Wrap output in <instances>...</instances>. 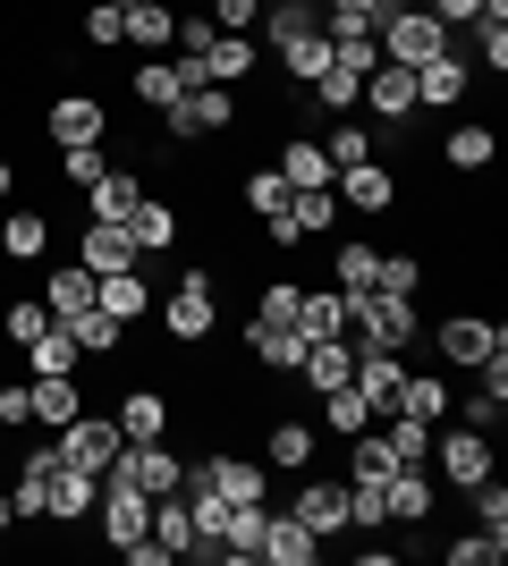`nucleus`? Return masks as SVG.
<instances>
[{"instance_id":"7c9ffc66","label":"nucleus","mask_w":508,"mask_h":566,"mask_svg":"<svg viewBox=\"0 0 508 566\" xmlns=\"http://www.w3.org/2000/svg\"><path fill=\"white\" fill-rule=\"evenodd\" d=\"M440 161H449V169H491V161H500V136H491L484 118H458L449 144H440Z\"/></svg>"},{"instance_id":"ddd939ff","label":"nucleus","mask_w":508,"mask_h":566,"mask_svg":"<svg viewBox=\"0 0 508 566\" xmlns=\"http://www.w3.org/2000/svg\"><path fill=\"white\" fill-rule=\"evenodd\" d=\"M169 415H178V406H169V389H162V380H136V389H127V398L111 406L120 440H169Z\"/></svg>"},{"instance_id":"680f3d73","label":"nucleus","mask_w":508,"mask_h":566,"mask_svg":"<svg viewBox=\"0 0 508 566\" xmlns=\"http://www.w3.org/2000/svg\"><path fill=\"white\" fill-rule=\"evenodd\" d=\"M18 524H25V516H18V499L0 491V542H9V533H18Z\"/></svg>"},{"instance_id":"473e14b6","label":"nucleus","mask_w":508,"mask_h":566,"mask_svg":"<svg viewBox=\"0 0 508 566\" xmlns=\"http://www.w3.org/2000/svg\"><path fill=\"white\" fill-rule=\"evenodd\" d=\"M390 473H398V465H390L382 431H373V423H364V431H348V482H356V491H382Z\"/></svg>"},{"instance_id":"6ab92c4d","label":"nucleus","mask_w":508,"mask_h":566,"mask_svg":"<svg viewBox=\"0 0 508 566\" xmlns=\"http://www.w3.org/2000/svg\"><path fill=\"white\" fill-rule=\"evenodd\" d=\"M398 380H407V355H398V347H356V389H364V406H373V423L390 415Z\"/></svg>"},{"instance_id":"a211bd4d","label":"nucleus","mask_w":508,"mask_h":566,"mask_svg":"<svg viewBox=\"0 0 508 566\" xmlns=\"http://www.w3.org/2000/svg\"><path fill=\"white\" fill-rule=\"evenodd\" d=\"M297 380H305L314 398H331L339 380H356V338H305V364H297Z\"/></svg>"},{"instance_id":"c9c22d12","label":"nucleus","mask_w":508,"mask_h":566,"mask_svg":"<svg viewBox=\"0 0 508 566\" xmlns=\"http://www.w3.org/2000/svg\"><path fill=\"white\" fill-rule=\"evenodd\" d=\"M382 449H390V465H433V423H415V415H382Z\"/></svg>"},{"instance_id":"20e7f679","label":"nucleus","mask_w":508,"mask_h":566,"mask_svg":"<svg viewBox=\"0 0 508 566\" xmlns=\"http://www.w3.org/2000/svg\"><path fill=\"white\" fill-rule=\"evenodd\" d=\"M415 322H424V305H415V296H390V287L348 296V331H356V347H398V355H407Z\"/></svg>"},{"instance_id":"4d7b16f0","label":"nucleus","mask_w":508,"mask_h":566,"mask_svg":"<svg viewBox=\"0 0 508 566\" xmlns=\"http://www.w3.org/2000/svg\"><path fill=\"white\" fill-rule=\"evenodd\" d=\"M458 415H466V431H508V398H500V389H484V380H475V398H466Z\"/></svg>"},{"instance_id":"0e129e2a","label":"nucleus","mask_w":508,"mask_h":566,"mask_svg":"<svg viewBox=\"0 0 508 566\" xmlns=\"http://www.w3.org/2000/svg\"><path fill=\"white\" fill-rule=\"evenodd\" d=\"M111 9H136V0H111Z\"/></svg>"},{"instance_id":"5701e85b","label":"nucleus","mask_w":508,"mask_h":566,"mask_svg":"<svg viewBox=\"0 0 508 566\" xmlns=\"http://www.w3.org/2000/svg\"><path fill=\"white\" fill-rule=\"evenodd\" d=\"M76 262H85V271H136V237H127L120 220H85Z\"/></svg>"},{"instance_id":"a878e982","label":"nucleus","mask_w":508,"mask_h":566,"mask_svg":"<svg viewBox=\"0 0 508 566\" xmlns=\"http://www.w3.org/2000/svg\"><path fill=\"white\" fill-rule=\"evenodd\" d=\"M415 102H433V111H458V102H466V60H458V43L415 69Z\"/></svg>"},{"instance_id":"7ed1b4c3","label":"nucleus","mask_w":508,"mask_h":566,"mask_svg":"<svg viewBox=\"0 0 508 566\" xmlns=\"http://www.w3.org/2000/svg\"><path fill=\"white\" fill-rule=\"evenodd\" d=\"M373 43H382L390 69H424V60H440V51H449V25H440L424 0H407V9H390V18L373 25Z\"/></svg>"},{"instance_id":"4468645a","label":"nucleus","mask_w":508,"mask_h":566,"mask_svg":"<svg viewBox=\"0 0 508 566\" xmlns=\"http://www.w3.org/2000/svg\"><path fill=\"white\" fill-rule=\"evenodd\" d=\"M25 415H34V431H60L85 415V389H76V373H34L25 380Z\"/></svg>"},{"instance_id":"de8ad7c7","label":"nucleus","mask_w":508,"mask_h":566,"mask_svg":"<svg viewBox=\"0 0 508 566\" xmlns=\"http://www.w3.org/2000/svg\"><path fill=\"white\" fill-rule=\"evenodd\" d=\"M424 280H433V271H424V254H382V271H373V287L415 296V305H424Z\"/></svg>"},{"instance_id":"09e8293b","label":"nucleus","mask_w":508,"mask_h":566,"mask_svg":"<svg viewBox=\"0 0 508 566\" xmlns=\"http://www.w3.org/2000/svg\"><path fill=\"white\" fill-rule=\"evenodd\" d=\"M69 331H76V347H85V355H120L127 347V322H111V313H76V322H69Z\"/></svg>"},{"instance_id":"cd10ccee","label":"nucleus","mask_w":508,"mask_h":566,"mask_svg":"<svg viewBox=\"0 0 508 566\" xmlns=\"http://www.w3.org/2000/svg\"><path fill=\"white\" fill-rule=\"evenodd\" d=\"M322 153H331V169H356V161H373V153H382V136H373V118H331V127H322Z\"/></svg>"},{"instance_id":"e433bc0d","label":"nucleus","mask_w":508,"mask_h":566,"mask_svg":"<svg viewBox=\"0 0 508 566\" xmlns=\"http://www.w3.org/2000/svg\"><path fill=\"white\" fill-rule=\"evenodd\" d=\"M18 355H25V373H76V364H85V347H76L69 322H51V331L34 338V347H18Z\"/></svg>"},{"instance_id":"aec40b11","label":"nucleus","mask_w":508,"mask_h":566,"mask_svg":"<svg viewBox=\"0 0 508 566\" xmlns=\"http://www.w3.org/2000/svg\"><path fill=\"white\" fill-rule=\"evenodd\" d=\"M238 338L263 373H297V364H305V331H297V322H246Z\"/></svg>"},{"instance_id":"2eb2a0df","label":"nucleus","mask_w":508,"mask_h":566,"mask_svg":"<svg viewBox=\"0 0 508 566\" xmlns=\"http://www.w3.org/2000/svg\"><path fill=\"white\" fill-rule=\"evenodd\" d=\"M43 127H51V144H111V111L94 94H60L43 111Z\"/></svg>"},{"instance_id":"58836bf2","label":"nucleus","mask_w":508,"mask_h":566,"mask_svg":"<svg viewBox=\"0 0 508 566\" xmlns=\"http://www.w3.org/2000/svg\"><path fill=\"white\" fill-rule=\"evenodd\" d=\"M280 69H289V85H314L322 69H331V34H297V43H280Z\"/></svg>"},{"instance_id":"9d476101","label":"nucleus","mask_w":508,"mask_h":566,"mask_svg":"<svg viewBox=\"0 0 508 566\" xmlns=\"http://www.w3.org/2000/svg\"><path fill=\"white\" fill-rule=\"evenodd\" d=\"M289 516L305 524L314 542H339V533H348V482H339V473H314V482H297Z\"/></svg>"},{"instance_id":"13d9d810","label":"nucleus","mask_w":508,"mask_h":566,"mask_svg":"<svg viewBox=\"0 0 508 566\" xmlns=\"http://www.w3.org/2000/svg\"><path fill=\"white\" fill-rule=\"evenodd\" d=\"M204 18H212L220 34H246V25H263V0H212Z\"/></svg>"},{"instance_id":"79ce46f5","label":"nucleus","mask_w":508,"mask_h":566,"mask_svg":"<svg viewBox=\"0 0 508 566\" xmlns=\"http://www.w3.org/2000/svg\"><path fill=\"white\" fill-rule=\"evenodd\" d=\"M373 423V406H364V389L356 380H339L331 398H322V431H339V440H348V431H364Z\"/></svg>"},{"instance_id":"2f4dec72","label":"nucleus","mask_w":508,"mask_h":566,"mask_svg":"<svg viewBox=\"0 0 508 566\" xmlns=\"http://www.w3.org/2000/svg\"><path fill=\"white\" fill-rule=\"evenodd\" d=\"M297 331L305 338H348V296H339V287H305V296H297Z\"/></svg>"},{"instance_id":"9b49d317","label":"nucleus","mask_w":508,"mask_h":566,"mask_svg":"<svg viewBox=\"0 0 508 566\" xmlns=\"http://www.w3.org/2000/svg\"><path fill=\"white\" fill-rule=\"evenodd\" d=\"M94 524H102V542H111V549H127V542H145V533H153V499L127 491V482H102V491H94Z\"/></svg>"},{"instance_id":"f8f14e48","label":"nucleus","mask_w":508,"mask_h":566,"mask_svg":"<svg viewBox=\"0 0 508 566\" xmlns=\"http://www.w3.org/2000/svg\"><path fill=\"white\" fill-rule=\"evenodd\" d=\"M331 195H339V203H356V212H407V203H398V169H390L382 153L356 161V169H339Z\"/></svg>"},{"instance_id":"a18cd8bd","label":"nucleus","mask_w":508,"mask_h":566,"mask_svg":"<svg viewBox=\"0 0 508 566\" xmlns=\"http://www.w3.org/2000/svg\"><path fill=\"white\" fill-rule=\"evenodd\" d=\"M153 542L169 549V558H178V549L195 542V516H187V499L169 491V499H153Z\"/></svg>"},{"instance_id":"864d4df0","label":"nucleus","mask_w":508,"mask_h":566,"mask_svg":"<svg viewBox=\"0 0 508 566\" xmlns=\"http://www.w3.org/2000/svg\"><path fill=\"white\" fill-rule=\"evenodd\" d=\"M85 43H94V51H120V43H127V9H111V0H85Z\"/></svg>"},{"instance_id":"3c124183","label":"nucleus","mask_w":508,"mask_h":566,"mask_svg":"<svg viewBox=\"0 0 508 566\" xmlns=\"http://www.w3.org/2000/svg\"><path fill=\"white\" fill-rule=\"evenodd\" d=\"M238 195H246V212L263 220V212H280V203H289V178L263 161V169H246V187H238Z\"/></svg>"},{"instance_id":"8fccbe9b","label":"nucleus","mask_w":508,"mask_h":566,"mask_svg":"<svg viewBox=\"0 0 508 566\" xmlns=\"http://www.w3.org/2000/svg\"><path fill=\"white\" fill-rule=\"evenodd\" d=\"M500 558H508V533H491V524H475V533L449 542V566H500Z\"/></svg>"},{"instance_id":"72a5a7b5","label":"nucleus","mask_w":508,"mask_h":566,"mask_svg":"<svg viewBox=\"0 0 508 566\" xmlns=\"http://www.w3.org/2000/svg\"><path fill=\"white\" fill-rule=\"evenodd\" d=\"M0 254H9V262H43V254H51V220L18 203V212L0 220Z\"/></svg>"},{"instance_id":"1a4fd4ad","label":"nucleus","mask_w":508,"mask_h":566,"mask_svg":"<svg viewBox=\"0 0 508 566\" xmlns=\"http://www.w3.org/2000/svg\"><path fill=\"white\" fill-rule=\"evenodd\" d=\"M433 338H440V364H458V373H475V364L508 355V331H500V322H484V313H449Z\"/></svg>"},{"instance_id":"ea45409f","label":"nucleus","mask_w":508,"mask_h":566,"mask_svg":"<svg viewBox=\"0 0 508 566\" xmlns=\"http://www.w3.org/2000/svg\"><path fill=\"white\" fill-rule=\"evenodd\" d=\"M305 94H314V111L348 118V111H356V94H364V76H356V69H339V60H331V69H322L314 85H305Z\"/></svg>"},{"instance_id":"0eeeda50","label":"nucleus","mask_w":508,"mask_h":566,"mask_svg":"<svg viewBox=\"0 0 508 566\" xmlns=\"http://www.w3.org/2000/svg\"><path fill=\"white\" fill-rule=\"evenodd\" d=\"M187 482L220 491L229 507H238V499H271V465H263V457H238V449H220V440H212V457H195V465H187Z\"/></svg>"},{"instance_id":"f03ea898","label":"nucleus","mask_w":508,"mask_h":566,"mask_svg":"<svg viewBox=\"0 0 508 566\" xmlns=\"http://www.w3.org/2000/svg\"><path fill=\"white\" fill-rule=\"evenodd\" d=\"M169 144L178 153H195V144H229V127H238V85H187V94L162 111Z\"/></svg>"},{"instance_id":"412c9836","label":"nucleus","mask_w":508,"mask_h":566,"mask_svg":"<svg viewBox=\"0 0 508 566\" xmlns=\"http://www.w3.org/2000/svg\"><path fill=\"white\" fill-rule=\"evenodd\" d=\"M271 169L289 178V195H297V187H331V178H339L331 153H322V136H305V127H297V136H280V161H271Z\"/></svg>"},{"instance_id":"a19ab883","label":"nucleus","mask_w":508,"mask_h":566,"mask_svg":"<svg viewBox=\"0 0 508 566\" xmlns=\"http://www.w3.org/2000/svg\"><path fill=\"white\" fill-rule=\"evenodd\" d=\"M314 0H263V34H271V51L280 43H297V34H314Z\"/></svg>"},{"instance_id":"bf43d9fd","label":"nucleus","mask_w":508,"mask_h":566,"mask_svg":"<svg viewBox=\"0 0 508 566\" xmlns=\"http://www.w3.org/2000/svg\"><path fill=\"white\" fill-rule=\"evenodd\" d=\"M0 423H9V431L34 423V415H25V380H0Z\"/></svg>"},{"instance_id":"5fc2aeb1","label":"nucleus","mask_w":508,"mask_h":566,"mask_svg":"<svg viewBox=\"0 0 508 566\" xmlns=\"http://www.w3.org/2000/svg\"><path fill=\"white\" fill-rule=\"evenodd\" d=\"M424 9H433L449 34H458V25H475V18H500V25H508V0H424Z\"/></svg>"},{"instance_id":"f704fd0d","label":"nucleus","mask_w":508,"mask_h":566,"mask_svg":"<svg viewBox=\"0 0 508 566\" xmlns=\"http://www.w3.org/2000/svg\"><path fill=\"white\" fill-rule=\"evenodd\" d=\"M127 237H136V262H145V254H169V245H178V212L145 195V203L127 212Z\"/></svg>"},{"instance_id":"39448f33","label":"nucleus","mask_w":508,"mask_h":566,"mask_svg":"<svg viewBox=\"0 0 508 566\" xmlns=\"http://www.w3.org/2000/svg\"><path fill=\"white\" fill-rule=\"evenodd\" d=\"M102 482H127V491H145V499H169V491H187V457L169 449V440H120V457H111Z\"/></svg>"},{"instance_id":"6e6552de","label":"nucleus","mask_w":508,"mask_h":566,"mask_svg":"<svg viewBox=\"0 0 508 566\" xmlns=\"http://www.w3.org/2000/svg\"><path fill=\"white\" fill-rule=\"evenodd\" d=\"M51 449H60V465H76V473H111V457H120V423L111 415H76V423H60L51 431Z\"/></svg>"},{"instance_id":"f257e3e1","label":"nucleus","mask_w":508,"mask_h":566,"mask_svg":"<svg viewBox=\"0 0 508 566\" xmlns=\"http://www.w3.org/2000/svg\"><path fill=\"white\" fill-rule=\"evenodd\" d=\"M162 331L178 338V347H204V338H220V271L212 262H195V271H178L162 296Z\"/></svg>"},{"instance_id":"603ef678","label":"nucleus","mask_w":508,"mask_h":566,"mask_svg":"<svg viewBox=\"0 0 508 566\" xmlns=\"http://www.w3.org/2000/svg\"><path fill=\"white\" fill-rule=\"evenodd\" d=\"M102 169H111V153H102V144H60V178H69V187H76V195L94 187Z\"/></svg>"},{"instance_id":"e2e57ef3","label":"nucleus","mask_w":508,"mask_h":566,"mask_svg":"<svg viewBox=\"0 0 508 566\" xmlns=\"http://www.w3.org/2000/svg\"><path fill=\"white\" fill-rule=\"evenodd\" d=\"M0 195H18V161L9 153H0Z\"/></svg>"},{"instance_id":"c756f323","label":"nucleus","mask_w":508,"mask_h":566,"mask_svg":"<svg viewBox=\"0 0 508 566\" xmlns=\"http://www.w3.org/2000/svg\"><path fill=\"white\" fill-rule=\"evenodd\" d=\"M449 380H433V373H407L398 380V398H390V415H415V423H440V415H449Z\"/></svg>"},{"instance_id":"69168bd1","label":"nucleus","mask_w":508,"mask_h":566,"mask_svg":"<svg viewBox=\"0 0 508 566\" xmlns=\"http://www.w3.org/2000/svg\"><path fill=\"white\" fill-rule=\"evenodd\" d=\"M0 440H9V423H0Z\"/></svg>"},{"instance_id":"052dcab7","label":"nucleus","mask_w":508,"mask_h":566,"mask_svg":"<svg viewBox=\"0 0 508 566\" xmlns=\"http://www.w3.org/2000/svg\"><path fill=\"white\" fill-rule=\"evenodd\" d=\"M263 237L280 245V254H297V245H305V237H297V220H289V203H280V212H263Z\"/></svg>"},{"instance_id":"c03bdc74","label":"nucleus","mask_w":508,"mask_h":566,"mask_svg":"<svg viewBox=\"0 0 508 566\" xmlns=\"http://www.w3.org/2000/svg\"><path fill=\"white\" fill-rule=\"evenodd\" d=\"M331 271H339V296H364V287H373V271H382V245H339Z\"/></svg>"},{"instance_id":"bb28decb","label":"nucleus","mask_w":508,"mask_h":566,"mask_svg":"<svg viewBox=\"0 0 508 566\" xmlns=\"http://www.w3.org/2000/svg\"><path fill=\"white\" fill-rule=\"evenodd\" d=\"M127 85H136V102H145V111H169V102L187 94V69H178V60H162V51H145V60L127 69Z\"/></svg>"},{"instance_id":"b1692460","label":"nucleus","mask_w":508,"mask_h":566,"mask_svg":"<svg viewBox=\"0 0 508 566\" xmlns=\"http://www.w3.org/2000/svg\"><path fill=\"white\" fill-rule=\"evenodd\" d=\"M94 305L111 313V322H145V313H153L145 271H94Z\"/></svg>"},{"instance_id":"f3484780","label":"nucleus","mask_w":508,"mask_h":566,"mask_svg":"<svg viewBox=\"0 0 508 566\" xmlns=\"http://www.w3.org/2000/svg\"><path fill=\"white\" fill-rule=\"evenodd\" d=\"M94 473H76V465H51L43 473V524H85L94 516Z\"/></svg>"},{"instance_id":"6e6d98bb","label":"nucleus","mask_w":508,"mask_h":566,"mask_svg":"<svg viewBox=\"0 0 508 566\" xmlns=\"http://www.w3.org/2000/svg\"><path fill=\"white\" fill-rule=\"evenodd\" d=\"M297 296H305L297 280H263L255 287V322H297Z\"/></svg>"},{"instance_id":"c85d7f7f","label":"nucleus","mask_w":508,"mask_h":566,"mask_svg":"<svg viewBox=\"0 0 508 566\" xmlns=\"http://www.w3.org/2000/svg\"><path fill=\"white\" fill-rule=\"evenodd\" d=\"M43 305H51V322H76V313H94V271H85V262L51 271V280H43Z\"/></svg>"},{"instance_id":"423d86ee","label":"nucleus","mask_w":508,"mask_h":566,"mask_svg":"<svg viewBox=\"0 0 508 566\" xmlns=\"http://www.w3.org/2000/svg\"><path fill=\"white\" fill-rule=\"evenodd\" d=\"M433 473H440V491H475L484 473H500L491 465V431H440L433 423Z\"/></svg>"},{"instance_id":"dca6fc26","label":"nucleus","mask_w":508,"mask_h":566,"mask_svg":"<svg viewBox=\"0 0 508 566\" xmlns=\"http://www.w3.org/2000/svg\"><path fill=\"white\" fill-rule=\"evenodd\" d=\"M145 195H153L145 169H102L94 187H85V203H76V212H85V220H120V229H127V212H136Z\"/></svg>"},{"instance_id":"49530a36","label":"nucleus","mask_w":508,"mask_h":566,"mask_svg":"<svg viewBox=\"0 0 508 566\" xmlns=\"http://www.w3.org/2000/svg\"><path fill=\"white\" fill-rule=\"evenodd\" d=\"M43 331H51V305H43V296H18V305L0 313V338H9V347H34Z\"/></svg>"},{"instance_id":"393cba45","label":"nucleus","mask_w":508,"mask_h":566,"mask_svg":"<svg viewBox=\"0 0 508 566\" xmlns=\"http://www.w3.org/2000/svg\"><path fill=\"white\" fill-rule=\"evenodd\" d=\"M263 558H271V566H314L322 542L289 516V507H271V516H263Z\"/></svg>"},{"instance_id":"4c0bfd02","label":"nucleus","mask_w":508,"mask_h":566,"mask_svg":"<svg viewBox=\"0 0 508 566\" xmlns=\"http://www.w3.org/2000/svg\"><path fill=\"white\" fill-rule=\"evenodd\" d=\"M339 212H348V203H339L331 187H297V195H289V220H297V237H331V229H339Z\"/></svg>"},{"instance_id":"4be33fe9","label":"nucleus","mask_w":508,"mask_h":566,"mask_svg":"<svg viewBox=\"0 0 508 566\" xmlns=\"http://www.w3.org/2000/svg\"><path fill=\"white\" fill-rule=\"evenodd\" d=\"M314 440H322L314 423L280 415V423H263V465H271V473H305V465H314Z\"/></svg>"},{"instance_id":"37998d69","label":"nucleus","mask_w":508,"mask_h":566,"mask_svg":"<svg viewBox=\"0 0 508 566\" xmlns=\"http://www.w3.org/2000/svg\"><path fill=\"white\" fill-rule=\"evenodd\" d=\"M169 34H178V18H169L162 0H136V9H127V43L136 51H169Z\"/></svg>"}]
</instances>
